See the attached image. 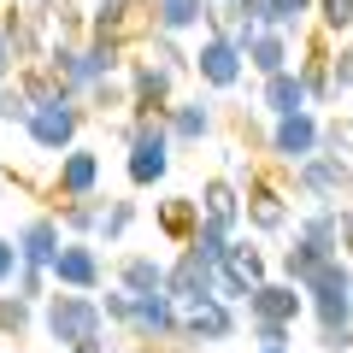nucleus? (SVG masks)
<instances>
[{"instance_id":"nucleus-2","label":"nucleus","mask_w":353,"mask_h":353,"mask_svg":"<svg viewBox=\"0 0 353 353\" xmlns=\"http://www.w3.org/2000/svg\"><path fill=\"white\" fill-rule=\"evenodd\" d=\"M36 324L48 330V341L59 353L83 347V341L106 336V318H101V294H83V289H48L36 301Z\"/></svg>"},{"instance_id":"nucleus-14","label":"nucleus","mask_w":353,"mask_h":353,"mask_svg":"<svg viewBox=\"0 0 353 353\" xmlns=\"http://www.w3.org/2000/svg\"><path fill=\"white\" fill-rule=\"evenodd\" d=\"M241 306H248V318H277V324H294V318L306 312V294L294 289L289 277H259Z\"/></svg>"},{"instance_id":"nucleus-4","label":"nucleus","mask_w":353,"mask_h":353,"mask_svg":"<svg viewBox=\"0 0 353 353\" xmlns=\"http://www.w3.org/2000/svg\"><path fill=\"white\" fill-rule=\"evenodd\" d=\"M294 189H301L306 201H318V206L347 201V194H353V159H347V153H330V148L306 153V159L294 165Z\"/></svg>"},{"instance_id":"nucleus-17","label":"nucleus","mask_w":353,"mask_h":353,"mask_svg":"<svg viewBox=\"0 0 353 353\" xmlns=\"http://www.w3.org/2000/svg\"><path fill=\"white\" fill-rule=\"evenodd\" d=\"M12 241H18V259H24V265H48L53 253H59V241H65L59 212H36V218H24Z\"/></svg>"},{"instance_id":"nucleus-43","label":"nucleus","mask_w":353,"mask_h":353,"mask_svg":"<svg viewBox=\"0 0 353 353\" xmlns=\"http://www.w3.org/2000/svg\"><path fill=\"white\" fill-rule=\"evenodd\" d=\"M230 6H236L241 18H253L259 30H271V0H230Z\"/></svg>"},{"instance_id":"nucleus-7","label":"nucleus","mask_w":353,"mask_h":353,"mask_svg":"<svg viewBox=\"0 0 353 353\" xmlns=\"http://www.w3.org/2000/svg\"><path fill=\"white\" fill-rule=\"evenodd\" d=\"M176 312H183V347H218V341H236V330H241L236 306H224L218 294L183 301Z\"/></svg>"},{"instance_id":"nucleus-13","label":"nucleus","mask_w":353,"mask_h":353,"mask_svg":"<svg viewBox=\"0 0 353 353\" xmlns=\"http://www.w3.org/2000/svg\"><path fill=\"white\" fill-rule=\"evenodd\" d=\"M53 194L59 201H88V194H101V153L94 148H65L59 165H53Z\"/></svg>"},{"instance_id":"nucleus-41","label":"nucleus","mask_w":353,"mask_h":353,"mask_svg":"<svg viewBox=\"0 0 353 353\" xmlns=\"http://www.w3.org/2000/svg\"><path fill=\"white\" fill-rule=\"evenodd\" d=\"M336 241H341V253H353V194L336 201Z\"/></svg>"},{"instance_id":"nucleus-45","label":"nucleus","mask_w":353,"mask_h":353,"mask_svg":"<svg viewBox=\"0 0 353 353\" xmlns=\"http://www.w3.org/2000/svg\"><path fill=\"white\" fill-rule=\"evenodd\" d=\"M253 353H294V347H253Z\"/></svg>"},{"instance_id":"nucleus-3","label":"nucleus","mask_w":353,"mask_h":353,"mask_svg":"<svg viewBox=\"0 0 353 353\" xmlns=\"http://www.w3.org/2000/svg\"><path fill=\"white\" fill-rule=\"evenodd\" d=\"M83 124H88V106L77 101V94H65V101H41V106H30L24 136H30V148H36V153H53V159H59L65 148H77Z\"/></svg>"},{"instance_id":"nucleus-46","label":"nucleus","mask_w":353,"mask_h":353,"mask_svg":"<svg viewBox=\"0 0 353 353\" xmlns=\"http://www.w3.org/2000/svg\"><path fill=\"white\" fill-rule=\"evenodd\" d=\"M12 6H41V0H12Z\"/></svg>"},{"instance_id":"nucleus-25","label":"nucleus","mask_w":353,"mask_h":353,"mask_svg":"<svg viewBox=\"0 0 353 353\" xmlns=\"http://www.w3.org/2000/svg\"><path fill=\"white\" fill-rule=\"evenodd\" d=\"M324 259H336V253H324V248H318V241H306V236H294L289 248H283V259H277V271H283V277L294 283V289H301V283L312 277V271H318V265H324Z\"/></svg>"},{"instance_id":"nucleus-27","label":"nucleus","mask_w":353,"mask_h":353,"mask_svg":"<svg viewBox=\"0 0 353 353\" xmlns=\"http://www.w3.org/2000/svg\"><path fill=\"white\" fill-rule=\"evenodd\" d=\"M101 194H88V201H65L59 206V230L65 236H94V230H101Z\"/></svg>"},{"instance_id":"nucleus-22","label":"nucleus","mask_w":353,"mask_h":353,"mask_svg":"<svg viewBox=\"0 0 353 353\" xmlns=\"http://www.w3.org/2000/svg\"><path fill=\"white\" fill-rule=\"evenodd\" d=\"M301 83H306V106H336V83H330V41H312V53H306L301 65Z\"/></svg>"},{"instance_id":"nucleus-30","label":"nucleus","mask_w":353,"mask_h":353,"mask_svg":"<svg viewBox=\"0 0 353 353\" xmlns=\"http://www.w3.org/2000/svg\"><path fill=\"white\" fill-rule=\"evenodd\" d=\"M30 324H36V301H24V294H0V341L30 336Z\"/></svg>"},{"instance_id":"nucleus-15","label":"nucleus","mask_w":353,"mask_h":353,"mask_svg":"<svg viewBox=\"0 0 353 353\" xmlns=\"http://www.w3.org/2000/svg\"><path fill=\"white\" fill-rule=\"evenodd\" d=\"M212 271H218L212 259H201L194 248H176V259L165 265V294H171L176 306L183 301H206V294H212Z\"/></svg>"},{"instance_id":"nucleus-35","label":"nucleus","mask_w":353,"mask_h":353,"mask_svg":"<svg viewBox=\"0 0 353 353\" xmlns=\"http://www.w3.org/2000/svg\"><path fill=\"white\" fill-rule=\"evenodd\" d=\"M253 347H294V324H277V318H248Z\"/></svg>"},{"instance_id":"nucleus-31","label":"nucleus","mask_w":353,"mask_h":353,"mask_svg":"<svg viewBox=\"0 0 353 353\" xmlns=\"http://www.w3.org/2000/svg\"><path fill=\"white\" fill-rule=\"evenodd\" d=\"M224 265H230V271H241V277H248V283L271 277V265H265L259 241H248V236H230V253H224Z\"/></svg>"},{"instance_id":"nucleus-26","label":"nucleus","mask_w":353,"mask_h":353,"mask_svg":"<svg viewBox=\"0 0 353 353\" xmlns=\"http://www.w3.org/2000/svg\"><path fill=\"white\" fill-rule=\"evenodd\" d=\"M230 236H236V230H230V224H218V218H206V212H201V224H194V236L183 241V248H194V253H201V259L224 265V253H230Z\"/></svg>"},{"instance_id":"nucleus-40","label":"nucleus","mask_w":353,"mask_h":353,"mask_svg":"<svg viewBox=\"0 0 353 353\" xmlns=\"http://www.w3.org/2000/svg\"><path fill=\"white\" fill-rule=\"evenodd\" d=\"M130 301H136L130 289H112V294L101 301V318H106V330H124V324H130Z\"/></svg>"},{"instance_id":"nucleus-23","label":"nucleus","mask_w":353,"mask_h":353,"mask_svg":"<svg viewBox=\"0 0 353 353\" xmlns=\"http://www.w3.org/2000/svg\"><path fill=\"white\" fill-rule=\"evenodd\" d=\"M153 30L165 36H189V30H206V0H148Z\"/></svg>"},{"instance_id":"nucleus-34","label":"nucleus","mask_w":353,"mask_h":353,"mask_svg":"<svg viewBox=\"0 0 353 353\" xmlns=\"http://www.w3.org/2000/svg\"><path fill=\"white\" fill-rule=\"evenodd\" d=\"M6 289H12V294H24V301H41V294L53 289V277H48V265H18Z\"/></svg>"},{"instance_id":"nucleus-16","label":"nucleus","mask_w":353,"mask_h":353,"mask_svg":"<svg viewBox=\"0 0 353 353\" xmlns=\"http://www.w3.org/2000/svg\"><path fill=\"white\" fill-rule=\"evenodd\" d=\"M212 101H201V94H194V101H171L165 106V130H171V148H194V141H206L212 136Z\"/></svg>"},{"instance_id":"nucleus-37","label":"nucleus","mask_w":353,"mask_h":353,"mask_svg":"<svg viewBox=\"0 0 353 353\" xmlns=\"http://www.w3.org/2000/svg\"><path fill=\"white\" fill-rule=\"evenodd\" d=\"M248 289H253V283L241 277V271H230V265H218V271H212V294L224 306H241V301H248Z\"/></svg>"},{"instance_id":"nucleus-38","label":"nucleus","mask_w":353,"mask_h":353,"mask_svg":"<svg viewBox=\"0 0 353 353\" xmlns=\"http://www.w3.org/2000/svg\"><path fill=\"white\" fill-rule=\"evenodd\" d=\"M30 118V94L18 88V77H6L0 83V124H24Z\"/></svg>"},{"instance_id":"nucleus-20","label":"nucleus","mask_w":353,"mask_h":353,"mask_svg":"<svg viewBox=\"0 0 353 353\" xmlns=\"http://www.w3.org/2000/svg\"><path fill=\"white\" fill-rule=\"evenodd\" d=\"M241 59H248L253 77H271V71H283V65L294 59V36H289V30H259V36L248 41Z\"/></svg>"},{"instance_id":"nucleus-24","label":"nucleus","mask_w":353,"mask_h":353,"mask_svg":"<svg viewBox=\"0 0 353 353\" xmlns=\"http://www.w3.org/2000/svg\"><path fill=\"white\" fill-rule=\"evenodd\" d=\"M194 201H201V212H206V218H218V224L241 230V189L230 183V176H206Z\"/></svg>"},{"instance_id":"nucleus-39","label":"nucleus","mask_w":353,"mask_h":353,"mask_svg":"<svg viewBox=\"0 0 353 353\" xmlns=\"http://www.w3.org/2000/svg\"><path fill=\"white\" fill-rule=\"evenodd\" d=\"M330 83H336V94H353V41L330 48Z\"/></svg>"},{"instance_id":"nucleus-29","label":"nucleus","mask_w":353,"mask_h":353,"mask_svg":"<svg viewBox=\"0 0 353 353\" xmlns=\"http://www.w3.org/2000/svg\"><path fill=\"white\" fill-rule=\"evenodd\" d=\"M83 106H88V112H124V106H130V88H124V77H101V83H88L83 88Z\"/></svg>"},{"instance_id":"nucleus-18","label":"nucleus","mask_w":353,"mask_h":353,"mask_svg":"<svg viewBox=\"0 0 353 353\" xmlns=\"http://www.w3.org/2000/svg\"><path fill=\"white\" fill-rule=\"evenodd\" d=\"M153 224H159V236L171 241V248H183V241L194 236V224H201V201H194V194H165V201L153 206Z\"/></svg>"},{"instance_id":"nucleus-32","label":"nucleus","mask_w":353,"mask_h":353,"mask_svg":"<svg viewBox=\"0 0 353 353\" xmlns=\"http://www.w3.org/2000/svg\"><path fill=\"white\" fill-rule=\"evenodd\" d=\"M130 230H136V201H106V206H101V230H94V236H101L106 248H118Z\"/></svg>"},{"instance_id":"nucleus-9","label":"nucleus","mask_w":353,"mask_h":353,"mask_svg":"<svg viewBox=\"0 0 353 353\" xmlns=\"http://www.w3.org/2000/svg\"><path fill=\"white\" fill-rule=\"evenodd\" d=\"M318 124L324 118L312 112V106H301V112H283L271 118V136H265V153L283 165V171H294V165L306 159V153H318Z\"/></svg>"},{"instance_id":"nucleus-10","label":"nucleus","mask_w":353,"mask_h":353,"mask_svg":"<svg viewBox=\"0 0 353 353\" xmlns=\"http://www.w3.org/2000/svg\"><path fill=\"white\" fill-rule=\"evenodd\" d=\"M153 30V12L148 0H94L88 6V36H106V41H141Z\"/></svg>"},{"instance_id":"nucleus-33","label":"nucleus","mask_w":353,"mask_h":353,"mask_svg":"<svg viewBox=\"0 0 353 353\" xmlns=\"http://www.w3.org/2000/svg\"><path fill=\"white\" fill-rule=\"evenodd\" d=\"M318 24H324V36H347L353 30V0H312Z\"/></svg>"},{"instance_id":"nucleus-28","label":"nucleus","mask_w":353,"mask_h":353,"mask_svg":"<svg viewBox=\"0 0 353 353\" xmlns=\"http://www.w3.org/2000/svg\"><path fill=\"white\" fill-rule=\"evenodd\" d=\"M141 53H148V59H159L165 71H176V77L194 65V59H189V48H183L176 36H165V30H148V36H141Z\"/></svg>"},{"instance_id":"nucleus-8","label":"nucleus","mask_w":353,"mask_h":353,"mask_svg":"<svg viewBox=\"0 0 353 353\" xmlns=\"http://www.w3.org/2000/svg\"><path fill=\"white\" fill-rule=\"evenodd\" d=\"M241 224L259 230V236H283V230H289V194H283L277 176L253 171L248 183H241Z\"/></svg>"},{"instance_id":"nucleus-42","label":"nucleus","mask_w":353,"mask_h":353,"mask_svg":"<svg viewBox=\"0 0 353 353\" xmlns=\"http://www.w3.org/2000/svg\"><path fill=\"white\" fill-rule=\"evenodd\" d=\"M18 265H24V259H18V241H12V236H0V289L12 283V271H18Z\"/></svg>"},{"instance_id":"nucleus-44","label":"nucleus","mask_w":353,"mask_h":353,"mask_svg":"<svg viewBox=\"0 0 353 353\" xmlns=\"http://www.w3.org/2000/svg\"><path fill=\"white\" fill-rule=\"evenodd\" d=\"M18 71V53H12V41H6V30H0V83Z\"/></svg>"},{"instance_id":"nucleus-21","label":"nucleus","mask_w":353,"mask_h":353,"mask_svg":"<svg viewBox=\"0 0 353 353\" xmlns=\"http://www.w3.org/2000/svg\"><path fill=\"white\" fill-rule=\"evenodd\" d=\"M112 283L130 289V294H153V289H165V265L153 259V253H118Z\"/></svg>"},{"instance_id":"nucleus-6","label":"nucleus","mask_w":353,"mask_h":353,"mask_svg":"<svg viewBox=\"0 0 353 353\" xmlns=\"http://www.w3.org/2000/svg\"><path fill=\"white\" fill-rule=\"evenodd\" d=\"M48 277H53V289H83V294H94L106 283V259H101V248L88 236H65L59 241V253L48 259Z\"/></svg>"},{"instance_id":"nucleus-5","label":"nucleus","mask_w":353,"mask_h":353,"mask_svg":"<svg viewBox=\"0 0 353 353\" xmlns=\"http://www.w3.org/2000/svg\"><path fill=\"white\" fill-rule=\"evenodd\" d=\"M189 71L201 77V88H212V94H230V88H241V77H248V59H241V48L224 36V30H201V48L189 53Z\"/></svg>"},{"instance_id":"nucleus-47","label":"nucleus","mask_w":353,"mask_h":353,"mask_svg":"<svg viewBox=\"0 0 353 353\" xmlns=\"http://www.w3.org/2000/svg\"><path fill=\"white\" fill-rule=\"evenodd\" d=\"M0 194H6V171H0Z\"/></svg>"},{"instance_id":"nucleus-1","label":"nucleus","mask_w":353,"mask_h":353,"mask_svg":"<svg viewBox=\"0 0 353 353\" xmlns=\"http://www.w3.org/2000/svg\"><path fill=\"white\" fill-rule=\"evenodd\" d=\"M301 294H306V312L318 324V353H353V271H347V253L324 259L301 283Z\"/></svg>"},{"instance_id":"nucleus-19","label":"nucleus","mask_w":353,"mask_h":353,"mask_svg":"<svg viewBox=\"0 0 353 353\" xmlns=\"http://www.w3.org/2000/svg\"><path fill=\"white\" fill-rule=\"evenodd\" d=\"M259 106H265L271 118L301 112V106H306V83H301V71H294V65H283V71L259 77Z\"/></svg>"},{"instance_id":"nucleus-11","label":"nucleus","mask_w":353,"mask_h":353,"mask_svg":"<svg viewBox=\"0 0 353 353\" xmlns=\"http://www.w3.org/2000/svg\"><path fill=\"white\" fill-rule=\"evenodd\" d=\"M130 336L136 341H183V312H176V301L165 289H153V294H136V301H130Z\"/></svg>"},{"instance_id":"nucleus-36","label":"nucleus","mask_w":353,"mask_h":353,"mask_svg":"<svg viewBox=\"0 0 353 353\" xmlns=\"http://www.w3.org/2000/svg\"><path fill=\"white\" fill-rule=\"evenodd\" d=\"M306 18H312V0H271V30H289V36H301Z\"/></svg>"},{"instance_id":"nucleus-12","label":"nucleus","mask_w":353,"mask_h":353,"mask_svg":"<svg viewBox=\"0 0 353 353\" xmlns=\"http://www.w3.org/2000/svg\"><path fill=\"white\" fill-rule=\"evenodd\" d=\"M124 88H130V106L136 112H165L176 101V71H165L159 59H124Z\"/></svg>"}]
</instances>
